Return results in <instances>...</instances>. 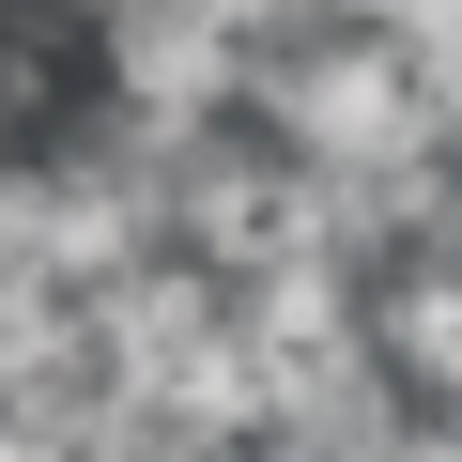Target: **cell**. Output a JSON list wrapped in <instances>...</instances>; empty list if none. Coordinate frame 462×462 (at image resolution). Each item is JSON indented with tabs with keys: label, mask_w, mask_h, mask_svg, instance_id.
Segmentation results:
<instances>
[{
	"label": "cell",
	"mask_w": 462,
	"mask_h": 462,
	"mask_svg": "<svg viewBox=\"0 0 462 462\" xmlns=\"http://www.w3.org/2000/svg\"><path fill=\"white\" fill-rule=\"evenodd\" d=\"M0 462H78V401H0Z\"/></svg>",
	"instance_id": "obj_4"
},
{
	"label": "cell",
	"mask_w": 462,
	"mask_h": 462,
	"mask_svg": "<svg viewBox=\"0 0 462 462\" xmlns=\"http://www.w3.org/2000/svg\"><path fill=\"white\" fill-rule=\"evenodd\" d=\"M93 108L231 124V108H263V32L231 0H93Z\"/></svg>",
	"instance_id": "obj_2"
},
{
	"label": "cell",
	"mask_w": 462,
	"mask_h": 462,
	"mask_svg": "<svg viewBox=\"0 0 462 462\" xmlns=\"http://www.w3.org/2000/svg\"><path fill=\"white\" fill-rule=\"evenodd\" d=\"M370 324H385V355H401V385H416L431 416H462V247H416V263H385V293H370Z\"/></svg>",
	"instance_id": "obj_3"
},
{
	"label": "cell",
	"mask_w": 462,
	"mask_h": 462,
	"mask_svg": "<svg viewBox=\"0 0 462 462\" xmlns=\"http://www.w3.org/2000/svg\"><path fill=\"white\" fill-rule=\"evenodd\" d=\"M263 124H278L309 170H339V185H385V170L447 154L431 78H416V47H401L385 16H324V32L263 47Z\"/></svg>",
	"instance_id": "obj_1"
}]
</instances>
